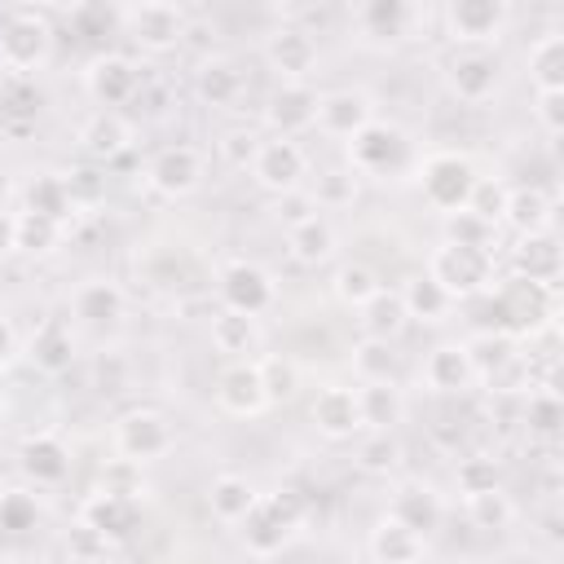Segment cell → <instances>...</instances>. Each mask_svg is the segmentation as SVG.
I'll return each instance as SVG.
<instances>
[{
    "mask_svg": "<svg viewBox=\"0 0 564 564\" xmlns=\"http://www.w3.org/2000/svg\"><path fill=\"white\" fill-rule=\"evenodd\" d=\"M264 62H269V70L282 75V84H308L313 66H317V40L304 26L282 22L264 35Z\"/></svg>",
    "mask_w": 564,
    "mask_h": 564,
    "instance_id": "13",
    "label": "cell"
},
{
    "mask_svg": "<svg viewBox=\"0 0 564 564\" xmlns=\"http://www.w3.org/2000/svg\"><path fill=\"white\" fill-rule=\"evenodd\" d=\"M370 119H375L370 93H361V88H335V93H322V97H317V119H313V123H317L326 137L352 141Z\"/></svg>",
    "mask_w": 564,
    "mask_h": 564,
    "instance_id": "17",
    "label": "cell"
},
{
    "mask_svg": "<svg viewBox=\"0 0 564 564\" xmlns=\"http://www.w3.org/2000/svg\"><path fill=\"white\" fill-rule=\"evenodd\" d=\"M256 137L247 132V128H238V132H225V141H220V154H225V163H234V167H247L251 159H256Z\"/></svg>",
    "mask_w": 564,
    "mask_h": 564,
    "instance_id": "56",
    "label": "cell"
},
{
    "mask_svg": "<svg viewBox=\"0 0 564 564\" xmlns=\"http://www.w3.org/2000/svg\"><path fill=\"white\" fill-rule=\"evenodd\" d=\"M291 524L264 502V494H260V502L238 520V538H242V546L251 551V555H278L286 542H291Z\"/></svg>",
    "mask_w": 564,
    "mask_h": 564,
    "instance_id": "31",
    "label": "cell"
},
{
    "mask_svg": "<svg viewBox=\"0 0 564 564\" xmlns=\"http://www.w3.org/2000/svg\"><path fill=\"white\" fill-rule=\"evenodd\" d=\"M524 427H529V436H542V441H555L560 436V427H564V401H560L555 388L529 392V401H524Z\"/></svg>",
    "mask_w": 564,
    "mask_h": 564,
    "instance_id": "43",
    "label": "cell"
},
{
    "mask_svg": "<svg viewBox=\"0 0 564 564\" xmlns=\"http://www.w3.org/2000/svg\"><path fill=\"white\" fill-rule=\"evenodd\" d=\"M123 308H128V295H123V286L119 282H110V278H88L84 286H75V295H70V313L84 322V326H115L119 317H123Z\"/></svg>",
    "mask_w": 564,
    "mask_h": 564,
    "instance_id": "27",
    "label": "cell"
},
{
    "mask_svg": "<svg viewBox=\"0 0 564 564\" xmlns=\"http://www.w3.org/2000/svg\"><path fill=\"white\" fill-rule=\"evenodd\" d=\"M97 494H115V498H128V502H141L145 494H150V485H145V467L141 463H132V458H106L101 467H97Z\"/></svg>",
    "mask_w": 564,
    "mask_h": 564,
    "instance_id": "41",
    "label": "cell"
},
{
    "mask_svg": "<svg viewBox=\"0 0 564 564\" xmlns=\"http://www.w3.org/2000/svg\"><path fill=\"white\" fill-rule=\"evenodd\" d=\"M533 115L546 137H560L564 132V93H533Z\"/></svg>",
    "mask_w": 564,
    "mask_h": 564,
    "instance_id": "54",
    "label": "cell"
},
{
    "mask_svg": "<svg viewBox=\"0 0 564 564\" xmlns=\"http://www.w3.org/2000/svg\"><path fill=\"white\" fill-rule=\"evenodd\" d=\"M313 212H317V207H313V198H308V189H291V194H282V198H278V212H273V216H278V220H282V225L291 229V225H300V220H308Z\"/></svg>",
    "mask_w": 564,
    "mask_h": 564,
    "instance_id": "57",
    "label": "cell"
},
{
    "mask_svg": "<svg viewBox=\"0 0 564 564\" xmlns=\"http://www.w3.org/2000/svg\"><path fill=\"white\" fill-rule=\"evenodd\" d=\"M13 194V176H9V167L0 163V207H4V198Z\"/></svg>",
    "mask_w": 564,
    "mask_h": 564,
    "instance_id": "61",
    "label": "cell"
},
{
    "mask_svg": "<svg viewBox=\"0 0 564 564\" xmlns=\"http://www.w3.org/2000/svg\"><path fill=\"white\" fill-rule=\"evenodd\" d=\"M0 419H4V392H0Z\"/></svg>",
    "mask_w": 564,
    "mask_h": 564,
    "instance_id": "62",
    "label": "cell"
},
{
    "mask_svg": "<svg viewBox=\"0 0 564 564\" xmlns=\"http://www.w3.org/2000/svg\"><path fill=\"white\" fill-rule=\"evenodd\" d=\"M502 220H507L520 238H529V234H546V229L555 225V203H551V194L538 189V185H516V189H507Z\"/></svg>",
    "mask_w": 564,
    "mask_h": 564,
    "instance_id": "30",
    "label": "cell"
},
{
    "mask_svg": "<svg viewBox=\"0 0 564 564\" xmlns=\"http://www.w3.org/2000/svg\"><path fill=\"white\" fill-rule=\"evenodd\" d=\"M18 471L31 485H62L70 471V449L57 432H31L18 445Z\"/></svg>",
    "mask_w": 564,
    "mask_h": 564,
    "instance_id": "19",
    "label": "cell"
},
{
    "mask_svg": "<svg viewBox=\"0 0 564 564\" xmlns=\"http://www.w3.org/2000/svg\"><path fill=\"white\" fill-rule=\"evenodd\" d=\"M66 546H70V555H79V560H97V555H106V551H110V546H106L93 529H84L79 520H75V529L66 533Z\"/></svg>",
    "mask_w": 564,
    "mask_h": 564,
    "instance_id": "58",
    "label": "cell"
},
{
    "mask_svg": "<svg viewBox=\"0 0 564 564\" xmlns=\"http://www.w3.org/2000/svg\"><path fill=\"white\" fill-rule=\"evenodd\" d=\"M379 286H383V282H379V273H375L370 264H361V260L339 264V269H335V278H330V291H335V300H339L344 308H361Z\"/></svg>",
    "mask_w": 564,
    "mask_h": 564,
    "instance_id": "42",
    "label": "cell"
},
{
    "mask_svg": "<svg viewBox=\"0 0 564 564\" xmlns=\"http://www.w3.org/2000/svg\"><path fill=\"white\" fill-rule=\"evenodd\" d=\"M361 317V339H375V344H392L401 330H405V308H401V295L397 291H388V286H379L361 308H357Z\"/></svg>",
    "mask_w": 564,
    "mask_h": 564,
    "instance_id": "35",
    "label": "cell"
},
{
    "mask_svg": "<svg viewBox=\"0 0 564 564\" xmlns=\"http://www.w3.org/2000/svg\"><path fill=\"white\" fill-rule=\"evenodd\" d=\"M511 26L507 0H449L445 4V31L454 48H494Z\"/></svg>",
    "mask_w": 564,
    "mask_h": 564,
    "instance_id": "7",
    "label": "cell"
},
{
    "mask_svg": "<svg viewBox=\"0 0 564 564\" xmlns=\"http://www.w3.org/2000/svg\"><path fill=\"white\" fill-rule=\"evenodd\" d=\"M419 9L410 0H361L352 9V26L370 48H392L401 40H410Z\"/></svg>",
    "mask_w": 564,
    "mask_h": 564,
    "instance_id": "15",
    "label": "cell"
},
{
    "mask_svg": "<svg viewBox=\"0 0 564 564\" xmlns=\"http://www.w3.org/2000/svg\"><path fill=\"white\" fill-rule=\"evenodd\" d=\"M498 57L494 48H454L445 57V88L458 97V101H489L494 88H498Z\"/></svg>",
    "mask_w": 564,
    "mask_h": 564,
    "instance_id": "14",
    "label": "cell"
},
{
    "mask_svg": "<svg viewBox=\"0 0 564 564\" xmlns=\"http://www.w3.org/2000/svg\"><path fill=\"white\" fill-rule=\"evenodd\" d=\"M427 551V538L410 533L405 524H397L392 516H383L375 529H370V560L375 564H419Z\"/></svg>",
    "mask_w": 564,
    "mask_h": 564,
    "instance_id": "33",
    "label": "cell"
},
{
    "mask_svg": "<svg viewBox=\"0 0 564 564\" xmlns=\"http://www.w3.org/2000/svg\"><path fill=\"white\" fill-rule=\"evenodd\" d=\"M216 291H220V304L229 313H247V317H260L264 308H273L278 300V282L269 269H260L256 260H229L216 278Z\"/></svg>",
    "mask_w": 564,
    "mask_h": 564,
    "instance_id": "9",
    "label": "cell"
},
{
    "mask_svg": "<svg viewBox=\"0 0 564 564\" xmlns=\"http://www.w3.org/2000/svg\"><path fill=\"white\" fill-rule=\"evenodd\" d=\"M110 445H115L119 458H132V463L145 467V463L163 458L176 445V436H172V423L159 410H128V414L115 419Z\"/></svg>",
    "mask_w": 564,
    "mask_h": 564,
    "instance_id": "8",
    "label": "cell"
},
{
    "mask_svg": "<svg viewBox=\"0 0 564 564\" xmlns=\"http://www.w3.org/2000/svg\"><path fill=\"white\" fill-rule=\"evenodd\" d=\"M62 229L66 225H57V220H48V216H35V212H18V225H13V251H22V256H53L57 247H62Z\"/></svg>",
    "mask_w": 564,
    "mask_h": 564,
    "instance_id": "40",
    "label": "cell"
},
{
    "mask_svg": "<svg viewBox=\"0 0 564 564\" xmlns=\"http://www.w3.org/2000/svg\"><path fill=\"white\" fill-rule=\"evenodd\" d=\"M79 524L93 529L106 546H119L132 538V529L141 524V502H128V498H115V494H88L79 502Z\"/></svg>",
    "mask_w": 564,
    "mask_h": 564,
    "instance_id": "16",
    "label": "cell"
},
{
    "mask_svg": "<svg viewBox=\"0 0 564 564\" xmlns=\"http://www.w3.org/2000/svg\"><path fill=\"white\" fill-rule=\"evenodd\" d=\"M454 485H458L463 498L502 489V467H498L489 454H467V458H458V467H454Z\"/></svg>",
    "mask_w": 564,
    "mask_h": 564,
    "instance_id": "47",
    "label": "cell"
},
{
    "mask_svg": "<svg viewBox=\"0 0 564 564\" xmlns=\"http://www.w3.org/2000/svg\"><path fill=\"white\" fill-rule=\"evenodd\" d=\"M463 511L476 529L494 533V529H507L516 520V502L507 489H489V494H476V498H463Z\"/></svg>",
    "mask_w": 564,
    "mask_h": 564,
    "instance_id": "44",
    "label": "cell"
},
{
    "mask_svg": "<svg viewBox=\"0 0 564 564\" xmlns=\"http://www.w3.org/2000/svg\"><path fill=\"white\" fill-rule=\"evenodd\" d=\"M18 352H22V339H18L13 322H9V317H0V370H9Z\"/></svg>",
    "mask_w": 564,
    "mask_h": 564,
    "instance_id": "59",
    "label": "cell"
},
{
    "mask_svg": "<svg viewBox=\"0 0 564 564\" xmlns=\"http://www.w3.org/2000/svg\"><path fill=\"white\" fill-rule=\"evenodd\" d=\"M22 352H26V361H31L40 375H66L70 361H75V335H70L66 322L44 317V322L31 330V339L22 344Z\"/></svg>",
    "mask_w": 564,
    "mask_h": 564,
    "instance_id": "25",
    "label": "cell"
},
{
    "mask_svg": "<svg viewBox=\"0 0 564 564\" xmlns=\"http://www.w3.org/2000/svg\"><path fill=\"white\" fill-rule=\"evenodd\" d=\"M357 463H361V471H370V476H388V471L401 463L397 436H392V432H370V441L357 449Z\"/></svg>",
    "mask_w": 564,
    "mask_h": 564,
    "instance_id": "51",
    "label": "cell"
},
{
    "mask_svg": "<svg viewBox=\"0 0 564 564\" xmlns=\"http://www.w3.org/2000/svg\"><path fill=\"white\" fill-rule=\"evenodd\" d=\"M256 370H260V383H264V401L269 405L295 401V392H300V366L291 357H260Z\"/></svg>",
    "mask_w": 564,
    "mask_h": 564,
    "instance_id": "46",
    "label": "cell"
},
{
    "mask_svg": "<svg viewBox=\"0 0 564 564\" xmlns=\"http://www.w3.org/2000/svg\"><path fill=\"white\" fill-rule=\"evenodd\" d=\"M507 189H511V185H502L498 176H480L463 212H471V216H480L485 225H498V220H502V207H507Z\"/></svg>",
    "mask_w": 564,
    "mask_h": 564,
    "instance_id": "50",
    "label": "cell"
},
{
    "mask_svg": "<svg viewBox=\"0 0 564 564\" xmlns=\"http://www.w3.org/2000/svg\"><path fill=\"white\" fill-rule=\"evenodd\" d=\"M352 392L366 432H397V423L405 419V392L397 379H361Z\"/></svg>",
    "mask_w": 564,
    "mask_h": 564,
    "instance_id": "23",
    "label": "cell"
},
{
    "mask_svg": "<svg viewBox=\"0 0 564 564\" xmlns=\"http://www.w3.org/2000/svg\"><path fill=\"white\" fill-rule=\"evenodd\" d=\"M242 88H247V79H242V70H238L234 57H220L216 53V57H203L198 70H194V93H198L203 106L234 110L238 97H242Z\"/></svg>",
    "mask_w": 564,
    "mask_h": 564,
    "instance_id": "26",
    "label": "cell"
},
{
    "mask_svg": "<svg viewBox=\"0 0 564 564\" xmlns=\"http://www.w3.org/2000/svg\"><path fill=\"white\" fill-rule=\"evenodd\" d=\"M13 225H18V216L0 207V260L13 256Z\"/></svg>",
    "mask_w": 564,
    "mask_h": 564,
    "instance_id": "60",
    "label": "cell"
},
{
    "mask_svg": "<svg viewBox=\"0 0 564 564\" xmlns=\"http://www.w3.org/2000/svg\"><path fill=\"white\" fill-rule=\"evenodd\" d=\"M260 344H264V335H260V322H256V317L229 313V308H220V313L212 317V348H216V352H225V357H234V361H251V357L260 352Z\"/></svg>",
    "mask_w": 564,
    "mask_h": 564,
    "instance_id": "32",
    "label": "cell"
},
{
    "mask_svg": "<svg viewBox=\"0 0 564 564\" xmlns=\"http://www.w3.org/2000/svg\"><path fill=\"white\" fill-rule=\"evenodd\" d=\"M22 212H35V216H48V220L66 225L70 212H75V198H70V189H66V176H57V172L31 176L26 189H22Z\"/></svg>",
    "mask_w": 564,
    "mask_h": 564,
    "instance_id": "37",
    "label": "cell"
},
{
    "mask_svg": "<svg viewBox=\"0 0 564 564\" xmlns=\"http://www.w3.org/2000/svg\"><path fill=\"white\" fill-rule=\"evenodd\" d=\"M251 176L260 189L269 194H291V189H304V176H308V154L300 141H286V137H273V141H260L256 145V159H251Z\"/></svg>",
    "mask_w": 564,
    "mask_h": 564,
    "instance_id": "10",
    "label": "cell"
},
{
    "mask_svg": "<svg viewBox=\"0 0 564 564\" xmlns=\"http://www.w3.org/2000/svg\"><path fill=\"white\" fill-rule=\"evenodd\" d=\"M132 145V123L119 115V110H97L79 123V150L97 163H110L119 159L123 150Z\"/></svg>",
    "mask_w": 564,
    "mask_h": 564,
    "instance_id": "28",
    "label": "cell"
},
{
    "mask_svg": "<svg viewBox=\"0 0 564 564\" xmlns=\"http://www.w3.org/2000/svg\"><path fill=\"white\" fill-rule=\"evenodd\" d=\"M414 176H419L423 198H427L441 216L463 212L467 198H471V189H476V181H480L471 154H463V150H432L427 159L414 163Z\"/></svg>",
    "mask_w": 564,
    "mask_h": 564,
    "instance_id": "2",
    "label": "cell"
},
{
    "mask_svg": "<svg viewBox=\"0 0 564 564\" xmlns=\"http://www.w3.org/2000/svg\"><path fill=\"white\" fill-rule=\"evenodd\" d=\"M264 502L291 524V529H300L304 524V516H308V498L300 494V489H291V485H282V489H273V494H264Z\"/></svg>",
    "mask_w": 564,
    "mask_h": 564,
    "instance_id": "53",
    "label": "cell"
},
{
    "mask_svg": "<svg viewBox=\"0 0 564 564\" xmlns=\"http://www.w3.org/2000/svg\"><path fill=\"white\" fill-rule=\"evenodd\" d=\"M66 189H70V198H75V207H79V203H93V198L106 194V176L93 172V167H79V172L66 176Z\"/></svg>",
    "mask_w": 564,
    "mask_h": 564,
    "instance_id": "55",
    "label": "cell"
},
{
    "mask_svg": "<svg viewBox=\"0 0 564 564\" xmlns=\"http://www.w3.org/2000/svg\"><path fill=\"white\" fill-rule=\"evenodd\" d=\"M119 26H123V35L137 48H145V53H172L189 35V13L181 4H167V0H145V4L119 9Z\"/></svg>",
    "mask_w": 564,
    "mask_h": 564,
    "instance_id": "6",
    "label": "cell"
},
{
    "mask_svg": "<svg viewBox=\"0 0 564 564\" xmlns=\"http://www.w3.org/2000/svg\"><path fill=\"white\" fill-rule=\"evenodd\" d=\"M317 97L322 93L313 84H282L264 106V123L273 128V137L295 141L300 132H308L317 119Z\"/></svg>",
    "mask_w": 564,
    "mask_h": 564,
    "instance_id": "18",
    "label": "cell"
},
{
    "mask_svg": "<svg viewBox=\"0 0 564 564\" xmlns=\"http://www.w3.org/2000/svg\"><path fill=\"white\" fill-rule=\"evenodd\" d=\"M53 57V22L40 9H13L0 26V66L9 75H31Z\"/></svg>",
    "mask_w": 564,
    "mask_h": 564,
    "instance_id": "5",
    "label": "cell"
},
{
    "mask_svg": "<svg viewBox=\"0 0 564 564\" xmlns=\"http://www.w3.org/2000/svg\"><path fill=\"white\" fill-rule=\"evenodd\" d=\"M560 269H564V251H560L555 229L529 234V238H520V242L511 247V273H516V278L555 286V282H560Z\"/></svg>",
    "mask_w": 564,
    "mask_h": 564,
    "instance_id": "24",
    "label": "cell"
},
{
    "mask_svg": "<svg viewBox=\"0 0 564 564\" xmlns=\"http://www.w3.org/2000/svg\"><path fill=\"white\" fill-rule=\"evenodd\" d=\"M529 79L533 93H564V35L546 31L529 44Z\"/></svg>",
    "mask_w": 564,
    "mask_h": 564,
    "instance_id": "38",
    "label": "cell"
},
{
    "mask_svg": "<svg viewBox=\"0 0 564 564\" xmlns=\"http://www.w3.org/2000/svg\"><path fill=\"white\" fill-rule=\"evenodd\" d=\"M427 278L454 300V304H467L476 300L480 291H489L498 278H494V251H480V247H454V242H441L427 260Z\"/></svg>",
    "mask_w": 564,
    "mask_h": 564,
    "instance_id": "3",
    "label": "cell"
},
{
    "mask_svg": "<svg viewBox=\"0 0 564 564\" xmlns=\"http://www.w3.org/2000/svg\"><path fill=\"white\" fill-rule=\"evenodd\" d=\"M84 93L101 106V110H115V106H128L137 93H141V66L123 53H97L88 66H84Z\"/></svg>",
    "mask_w": 564,
    "mask_h": 564,
    "instance_id": "11",
    "label": "cell"
},
{
    "mask_svg": "<svg viewBox=\"0 0 564 564\" xmlns=\"http://www.w3.org/2000/svg\"><path fill=\"white\" fill-rule=\"evenodd\" d=\"M348 167L357 176H397L405 167H414V145L410 132L392 119H370L352 141H348Z\"/></svg>",
    "mask_w": 564,
    "mask_h": 564,
    "instance_id": "1",
    "label": "cell"
},
{
    "mask_svg": "<svg viewBox=\"0 0 564 564\" xmlns=\"http://www.w3.org/2000/svg\"><path fill=\"white\" fill-rule=\"evenodd\" d=\"M392 375H397V352H392V344L361 339V348H357V383H361V379H392Z\"/></svg>",
    "mask_w": 564,
    "mask_h": 564,
    "instance_id": "52",
    "label": "cell"
},
{
    "mask_svg": "<svg viewBox=\"0 0 564 564\" xmlns=\"http://www.w3.org/2000/svg\"><path fill=\"white\" fill-rule=\"evenodd\" d=\"M40 524V498L26 494V489H4L0 494V533L9 538H22Z\"/></svg>",
    "mask_w": 564,
    "mask_h": 564,
    "instance_id": "48",
    "label": "cell"
},
{
    "mask_svg": "<svg viewBox=\"0 0 564 564\" xmlns=\"http://www.w3.org/2000/svg\"><path fill=\"white\" fill-rule=\"evenodd\" d=\"M145 185H150L154 194H163V198H185V194H194V189L203 185V154H198L194 145H185V141L154 150V159L145 163Z\"/></svg>",
    "mask_w": 564,
    "mask_h": 564,
    "instance_id": "12",
    "label": "cell"
},
{
    "mask_svg": "<svg viewBox=\"0 0 564 564\" xmlns=\"http://www.w3.org/2000/svg\"><path fill=\"white\" fill-rule=\"evenodd\" d=\"M308 198H313L317 212H322V207H348V203L357 198V172H352V167H330V172H322L317 185L308 189Z\"/></svg>",
    "mask_w": 564,
    "mask_h": 564,
    "instance_id": "49",
    "label": "cell"
},
{
    "mask_svg": "<svg viewBox=\"0 0 564 564\" xmlns=\"http://www.w3.org/2000/svg\"><path fill=\"white\" fill-rule=\"evenodd\" d=\"M308 419L313 427L326 436V441H348L361 432V414H357V392L348 383H326L313 405H308Z\"/></svg>",
    "mask_w": 564,
    "mask_h": 564,
    "instance_id": "22",
    "label": "cell"
},
{
    "mask_svg": "<svg viewBox=\"0 0 564 564\" xmlns=\"http://www.w3.org/2000/svg\"><path fill=\"white\" fill-rule=\"evenodd\" d=\"M335 247H339V234H335V225L322 212H313L308 220H300V225L286 229V251L300 264H326L335 256Z\"/></svg>",
    "mask_w": 564,
    "mask_h": 564,
    "instance_id": "34",
    "label": "cell"
},
{
    "mask_svg": "<svg viewBox=\"0 0 564 564\" xmlns=\"http://www.w3.org/2000/svg\"><path fill=\"white\" fill-rule=\"evenodd\" d=\"M388 516H392L397 524H405L410 533L432 538V533L441 529V520H445V498H441L432 485H423V480H405V485L392 494Z\"/></svg>",
    "mask_w": 564,
    "mask_h": 564,
    "instance_id": "20",
    "label": "cell"
},
{
    "mask_svg": "<svg viewBox=\"0 0 564 564\" xmlns=\"http://www.w3.org/2000/svg\"><path fill=\"white\" fill-rule=\"evenodd\" d=\"M401 295V308H405V317L410 322H427V326H436V322H445L449 317V308H454V300L427 278V273H419V278H405V286L397 291Z\"/></svg>",
    "mask_w": 564,
    "mask_h": 564,
    "instance_id": "39",
    "label": "cell"
},
{
    "mask_svg": "<svg viewBox=\"0 0 564 564\" xmlns=\"http://www.w3.org/2000/svg\"><path fill=\"white\" fill-rule=\"evenodd\" d=\"M256 502H260V489L238 471H225V476H216L207 485V507H212V516L220 524H238Z\"/></svg>",
    "mask_w": 564,
    "mask_h": 564,
    "instance_id": "36",
    "label": "cell"
},
{
    "mask_svg": "<svg viewBox=\"0 0 564 564\" xmlns=\"http://www.w3.org/2000/svg\"><path fill=\"white\" fill-rule=\"evenodd\" d=\"M216 405L225 414H234V419H256L260 410H269L256 361H234V366L220 370V379H216Z\"/></svg>",
    "mask_w": 564,
    "mask_h": 564,
    "instance_id": "21",
    "label": "cell"
},
{
    "mask_svg": "<svg viewBox=\"0 0 564 564\" xmlns=\"http://www.w3.org/2000/svg\"><path fill=\"white\" fill-rule=\"evenodd\" d=\"M494 238H498V225H485V220L471 216V212H449V216L441 220V242L494 251Z\"/></svg>",
    "mask_w": 564,
    "mask_h": 564,
    "instance_id": "45",
    "label": "cell"
},
{
    "mask_svg": "<svg viewBox=\"0 0 564 564\" xmlns=\"http://www.w3.org/2000/svg\"><path fill=\"white\" fill-rule=\"evenodd\" d=\"M494 300H498L502 335H511V339H529V335L546 330L555 317V286H542V282H529L516 273L494 282Z\"/></svg>",
    "mask_w": 564,
    "mask_h": 564,
    "instance_id": "4",
    "label": "cell"
},
{
    "mask_svg": "<svg viewBox=\"0 0 564 564\" xmlns=\"http://www.w3.org/2000/svg\"><path fill=\"white\" fill-rule=\"evenodd\" d=\"M423 383L432 392H467L476 383V366L467 357V344H436L427 357H423Z\"/></svg>",
    "mask_w": 564,
    "mask_h": 564,
    "instance_id": "29",
    "label": "cell"
}]
</instances>
